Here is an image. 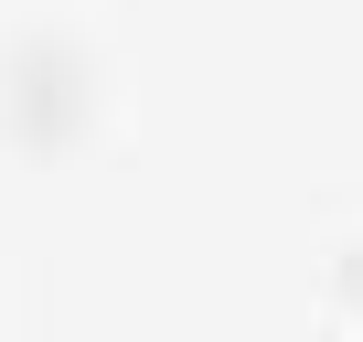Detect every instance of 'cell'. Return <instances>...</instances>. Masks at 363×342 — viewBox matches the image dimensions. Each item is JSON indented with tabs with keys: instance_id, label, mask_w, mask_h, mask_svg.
I'll use <instances>...</instances> for the list:
<instances>
[{
	"instance_id": "obj_1",
	"label": "cell",
	"mask_w": 363,
	"mask_h": 342,
	"mask_svg": "<svg viewBox=\"0 0 363 342\" xmlns=\"http://www.w3.org/2000/svg\"><path fill=\"white\" fill-rule=\"evenodd\" d=\"M96 96V54L75 22H11V43H0V107H11L22 128H75Z\"/></svg>"
},
{
	"instance_id": "obj_2",
	"label": "cell",
	"mask_w": 363,
	"mask_h": 342,
	"mask_svg": "<svg viewBox=\"0 0 363 342\" xmlns=\"http://www.w3.org/2000/svg\"><path fill=\"white\" fill-rule=\"evenodd\" d=\"M331 278H342V299L363 310V246H342V257H331Z\"/></svg>"
}]
</instances>
